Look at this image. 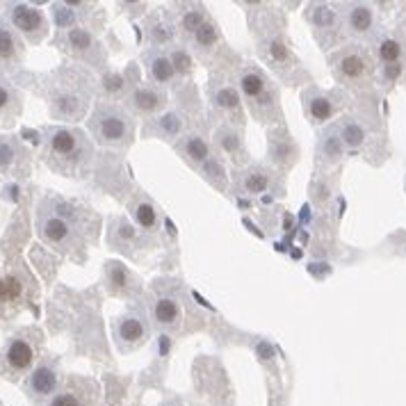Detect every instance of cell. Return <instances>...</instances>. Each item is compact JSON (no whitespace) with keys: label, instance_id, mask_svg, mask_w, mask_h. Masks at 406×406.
<instances>
[{"label":"cell","instance_id":"39","mask_svg":"<svg viewBox=\"0 0 406 406\" xmlns=\"http://www.w3.org/2000/svg\"><path fill=\"white\" fill-rule=\"evenodd\" d=\"M21 292V283L12 276H5V279H0V302H12L16 299Z\"/></svg>","mask_w":406,"mask_h":406},{"label":"cell","instance_id":"24","mask_svg":"<svg viewBox=\"0 0 406 406\" xmlns=\"http://www.w3.org/2000/svg\"><path fill=\"white\" fill-rule=\"evenodd\" d=\"M272 172L263 165H253L249 169H244V172L238 176V192H242V194H249V197H258L263 194V192H267L272 187Z\"/></svg>","mask_w":406,"mask_h":406},{"label":"cell","instance_id":"22","mask_svg":"<svg viewBox=\"0 0 406 406\" xmlns=\"http://www.w3.org/2000/svg\"><path fill=\"white\" fill-rule=\"evenodd\" d=\"M176 151L180 153V158L187 160V163L194 169H201L212 158L210 144L203 140L199 133H190V135L180 137V142H176Z\"/></svg>","mask_w":406,"mask_h":406},{"label":"cell","instance_id":"31","mask_svg":"<svg viewBox=\"0 0 406 406\" xmlns=\"http://www.w3.org/2000/svg\"><path fill=\"white\" fill-rule=\"evenodd\" d=\"M110 244L124 253H131L133 247H140L142 240H140V235H137V231L124 217H114V219H110Z\"/></svg>","mask_w":406,"mask_h":406},{"label":"cell","instance_id":"20","mask_svg":"<svg viewBox=\"0 0 406 406\" xmlns=\"http://www.w3.org/2000/svg\"><path fill=\"white\" fill-rule=\"evenodd\" d=\"M23 55L26 48L21 35L5 18H0V67H16Z\"/></svg>","mask_w":406,"mask_h":406},{"label":"cell","instance_id":"12","mask_svg":"<svg viewBox=\"0 0 406 406\" xmlns=\"http://www.w3.org/2000/svg\"><path fill=\"white\" fill-rule=\"evenodd\" d=\"M308 23L313 26V32L322 48H329L338 44L340 35H343V21H340V9L338 5L329 3H313L306 9Z\"/></svg>","mask_w":406,"mask_h":406},{"label":"cell","instance_id":"9","mask_svg":"<svg viewBox=\"0 0 406 406\" xmlns=\"http://www.w3.org/2000/svg\"><path fill=\"white\" fill-rule=\"evenodd\" d=\"M148 334H151V324L140 308H131V311L121 313L112 324L114 345L121 354L140 349L148 340Z\"/></svg>","mask_w":406,"mask_h":406},{"label":"cell","instance_id":"14","mask_svg":"<svg viewBox=\"0 0 406 406\" xmlns=\"http://www.w3.org/2000/svg\"><path fill=\"white\" fill-rule=\"evenodd\" d=\"M151 319L160 331H176L183 324V306L172 287L160 285L151 297Z\"/></svg>","mask_w":406,"mask_h":406},{"label":"cell","instance_id":"35","mask_svg":"<svg viewBox=\"0 0 406 406\" xmlns=\"http://www.w3.org/2000/svg\"><path fill=\"white\" fill-rule=\"evenodd\" d=\"M190 41H192V48H194L199 55H208V53H212V50L217 48L219 30H217V26L208 18L206 23H203V26L194 32V35L190 37Z\"/></svg>","mask_w":406,"mask_h":406},{"label":"cell","instance_id":"8","mask_svg":"<svg viewBox=\"0 0 406 406\" xmlns=\"http://www.w3.org/2000/svg\"><path fill=\"white\" fill-rule=\"evenodd\" d=\"M343 32L358 41H375L379 35V18L377 9L370 3H343L338 5Z\"/></svg>","mask_w":406,"mask_h":406},{"label":"cell","instance_id":"1","mask_svg":"<svg viewBox=\"0 0 406 406\" xmlns=\"http://www.w3.org/2000/svg\"><path fill=\"white\" fill-rule=\"evenodd\" d=\"M96 215L89 208L62 197L48 194L39 201L37 208V233L48 247L60 253L76 256L96 240Z\"/></svg>","mask_w":406,"mask_h":406},{"label":"cell","instance_id":"19","mask_svg":"<svg viewBox=\"0 0 406 406\" xmlns=\"http://www.w3.org/2000/svg\"><path fill=\"white\" fill-rule=\"evenodd\" d=\"M105 281H108V287L112 295H137L140 292V279L126 270V265H121L119 260H108L105 263Z\"/></svg>","mask_w":406,"mask_h":406},{"label":"cell","instance_id":"3","mask_svg":"<svg viewBox=\"0 0 406 406\" xmlns=\"http://www.w3.org/2000/svg\"><path fill=\"white\" fill-rule=\"evenodd\" d=\"M92 101L89 80L76 71H62L48 82L50 112L57 119L78 121L84 116Z\"/></svg>","mask_w":406,"mask_h":406},{"label":"cell","instance_id":"28","mask_svg":"<svg viewBox=\"0 0 406 406\" xmlns=\"http://www.w3.org/2000/svg\"><path fill=\"white\" fill-rule=\"evenodd\" d=\"M131 215H133L137 226L146 233H155L160 226V210H158L155 203L144 194L135 197L131 201Z\"/></svg>","mask_w":406,"mask_h":406},{"label":"cell","instance_id":"41","mask_svg":"<svg viewBox=\"0 0 406 406\" xmlns=\"http://www.w3.org/2000/svg\"><path fill=\"white\" fill-rule=\"evenodd\" d=\"M402 73H404V64H386V67H381L379 69V78L383 84H393V82H397L402 78Z\"/></svg>","mask_w":406,"mask_h":406},{"label":"cell","instance_id":"13","mask_svg":"<svg viewBox=\"0 0 406 406\" xmlns=\"http://www.w3.org/2000/svg\"><path fill=\"white\" fill-rule=\"evenodd\" d=\"M302 105H304V114L308 116V121L313 126H322L343 110L345 99L338 92H324L315 87V84H311V87H306L302 94Z\"/></svg>","mask_w":406,"mask_h":406},{"label":"cell","instance_id":"33","mask_svg":"<svg viewBox=\"0 0 406 406\" xmlns=\"http://www.w3.org/2000/svg\"><path fill=\"white\" fill-rule=\"evenodd\" d=\"M21 112V94L7 78L0 76V124H14Z\"/></svg>","mask_w":406,"mask_h":406},{"label":"cell","instance_id":"29","mask_svg":"<svg viewBox=\"0 0 406 406\" xmlns=\"http://www.w3.org/2000/svg\"><path fill=\"white\" fill-rule=\"evenodd\" d=\"M336 131H338L340 142H343V146H345V151H347V148L354 151V148L366 146L368 137H370L366 124H363L358 116H345L343 121L336 124Z\"/></svg>","mask_w":406,"mask_h":406},{"label":"cell","instance_id":"36","mask_svg":"<svg viewBox=\"0 0 406 406\" xmlns=\"http://www.w3.org/2000/svg\"><path fill=\"white\" fill-rule=\"evenodd\" d=\"M64 44L69 46L71 53H76V55H84V53L96 48V39L89 30L76 26V28L67 30V35H64Z\"/></svg>","mask_w":406,"mask_h":406},{"label":"cell","instance_id":"4","mask_svg":"<svg viewBox=\"0 0 406 406\" xmlns=\"http://www.w3.org/2000/svg\"><path fill=\"white\" fill-rule=\"evenodd\" d=\"M87 124L96 144L105 148H128L135 140V116L116 103H99Z\"/></svg>","mask_w":406,"mask_h":406},{"label":"cell","instance_id":"32","mask_svg":"<svg viewBox=\"0 0 406 406\" xmlns=\"http://www.w3.org/2000/svg\"><path fill=\"white\" fill-rule=\"evenodd\" d=\"M345 153V146L340 142L336 126L327 128V131L319 135L317 142V163L319 165H336L340 158Z\"/></svg>","mask_w":406,"mask_h":406},{"label":"cell","instance_id":"27","mask_svg":"<svg viewBox=\"0 0 406 406\" xmlns=\"http://www.w3.org/2000/svg\"><path fill=\"white\" fill-rule=\"evenodd\" d=\"M183 128H185L183 116L176 112H167V114L155 116L151 124H146V137L153 135V137H160V140L174 142L176 137H183Z\"/></svg>","mask_w":406,"mask_h":406},{"label":"cell","instance_id":"15","mask_svg":"<svg viewBox=\"0 0 406 406\" xmlns=\"http://www.w3.org/2000/svg\"><path fill=\"white\" fill-rule=\"evenodd\" d=\"M62 375L60 368L53 361H41L37 368H32L30 377L26 381V393L32 402L44 404L55 395L62 386Z\"/></svg>","mask_w":406,"mask_h":406},{"label":"cell","instance_id":"5","mask_svg":"<svg viewBox=\"0 0 406 406\" xmlns=\"http://www.w3.org/2000/svg\"><path fill=\"white\" fill-rule=\"evenodd\" d=\"M238 84L244 96V101L249 103L253 116L263 124L276 121L281 116L279 108V89H274L272 80L267 78V73L253 64H247L238 73Z\"/></svg>","mask_w":406,"mask_h":406},{"label":"cell","instance_id":"34","mask_svg":"<svg viewBox=\"0 0 406 406\" xmlns=\"http://www.w3.org/2000/svg\"><path fill=\"white\" fill-rule=\"evenodd\" d=\"M297 146L290 142V135L287 133H281L276 135L272 133L270 135V158L272 163L281 165V167H290L292 163H297Z\"/></svg>","mask_w":406,"mask_h":406},{"label":"cell","instance_id":"21","mask_svg":"<svg viewBox=\"0 0 406 406\" xmlns=\"http://www.w3.org/2000/svg\"><path fill=\"white\" fill-rule=\"evenodd\" d=\"M375 57L381 67L386 64H404L406 60V39L402 35H390V32H379L375 39Z\"/></svg>","mask_w":406,"mask_h":406},{"label":"cell","instance_id":"17","mask_svg":"<svg viewBox=\"0 0 406 406\" xmlns=\"http://www.w3.org/2000/svg\"><path fill=\"white\" fill-rule=\"evenodd\" d=\"M142 62H144L146 76H148V80H151L153 87L167 89V87H174V84H176L178 73H176V69H174L172 57H169L165 50L148 48L144 55H142Z\"/></svg>","mask_w":406,"mask_h":406},{"label":"cell","instance_id":"23","mask_svg":"<svg viewBox=\"0 0 406 406\" xmlns=\"http://www.w3.org/2000/svg\"><path fill=\"white\" fill-rule=\"evenodd\" d=\"M210 101H212V108L217 112L226 114L231 121L242 126V101H240V92L235 87H229V84H217L212 87L210 92Z\"/></svg>","mask_w":406,"mask_h":406},{"label":"cell","instance_id":"26","mask_svg":"<svg viewBox=\"0 0 406 406\" xmlns=\"http://www.w3.org/2000/svg\"><path fill=\"white\" fill-rule=\"evenodd\" d=\"M215 144H217V148L224 155L235 160V163H244V160H247V148H244L242 135L235 131V126H221V128H217Z\"/></svg>","mask_w":406,"mask_h":406},{"label":"cell","instance_id":"42","mask_svg":"<svg viewBox=\"0 0 406 406\" xmlns=\"http://www.w3.org/2000/svg\"><path fill=\"white\" fill-rule=\"evenodd\" d=\"M163 406H180V402H167V404H163Z\"/></svg>","mask_w":406,"mask_h":406},{"label":"cell","instance_id":"37","mask_svg":"<svg viewBox=\"0 0 406 406\" xmlns=\"http://www.w3.org/2000/svg\"><path fill=\"white\" fill-rule=\"evenodd\" d=\"M199 172H201L203 178H208L215 187H224V185H226V176H224V165L219 163L215 155H212L208 163L199 169Z\"/></svg>","mask_w":406,"mask_h":406},{"label":"cell","instance_id":"18","mask_svg":"<svg viewBox=\"0 0 406 406\" xmlns=\"http://www.w3.org/2000/svg\"><path fill=\"white\" fill-rule=\"evenodd\" d=\"M28 153L16 137L0 135V176H18L26 169Z\"/></svg>","mask_w":406,"mask_h":406},{"label":"cell","instance_id":"6","mask_svg":"<svg viewBox=\"0 0 406 406\" xmlns=\"http://www.w3.org/2000/svg\"><path fill=\"white\" fill-rule=\"evenodd\" d=\"M329 64H331V71H334L336 80L351 89L368 87L372 78L377 76V69H375V64H372L370 53L356 44L338 48L334 55H331Z\"/></svg>","mask_w":406,"mask_h":406},{"label":"cell","instance_id":"16","mask_svg":"<svg viewBox=\"0 0 406 406\" xmlns=\"http://www.w3.org/2000/svg\"><path fill=\"white\" fill-rule=\"evenodd\" d=\"M126 108L128 112L153 116L167 108V94L163 89L153 87V84H135L126 92Z\"/></svg>","mask_w":406,"mask_h":406},{"label":"cell","instance_id":"25","mask_svg":"<svg viewBox=\"0 0 406 406\" xmlns=\"http://www.w3.org/2000/svg\"><path fill=\"white\" fill-rule=\"evenodd\" d=\"M206 21H208V14H206V7L203 5H185L172 14V26L185 37L194 35Z\"/></svg>","mask_w":406,"mask_h":406},{"label":"cell","instance_id":"30","mask_svg":"<svg viewBox=\"0 0 406 406\" xmlns=\"http://www.w3.org/2000/svg\"><path fill=\"white\" fill-rule=\"evenodd\" d=\"M263 57L270 62V67L279 73H285V67H292V53L287 48V41L281 35H272L270 39L263 41Z\"/></svg>","mask_w":406,"mask_h":406},{"label":"cell","instance_id":"7","mask_svg":"<svg viewBox=\"0 0 406 406\" xmlns=\"http://www.w3.org/2000/svg\"><path fill=\"white\" fill-rule=\"evenodd\" d=\"M37 358V340L30 334H16L0 349V372L7 379H18L32 370Z\"/></svg>","mask_w":406,"mask_h":406},{"label":"cell","instance_id":"10","mask_svg":"<svg viewBox=\"0 0 406 406\" xmlns=\"http://www.w3.org/2000/svg\"><path fill=\"white\" fill-rule=\"evenodd\" d=\"M7 23L12 26L18 35H23L30 44H39L48 35V21L41 9L28 3H7L5 5Z\"/></svg>","mask_w":406,"mask_h":406},{"label":"cell","instance_id":"40","mask_svg":"<svg viewBox=\"0 0 406 406\" xmlns=\"http://www.w3.org/2000/svg\"><path fill=\"white\" fill-rule=\"evenodd\" d=\"M169 57H172L174 69H176V73H180V76H185V73L192 71V60H190L187 53H183L180 48H174L172 55H169Z\"/></svg>","mask_w":406,"mask_h":406},{"label":"cell","instance_id":"11","mask_svg":"<svg viewBox=\"0 0 406 406\" xmlns=\"http://www.w3.org/2000/svg\"><path fill=\"white\" fill-rule=\"evenodd\" d=\"M41 406H101V388L94 379L69 377Z\"/></svg>","mask_w":406,"mask_h":406},{"label":"cell","instance_id":"2","mask_svg":"<svg viewBox=\"0 0 406 406\" xmlns=\"http://www.w3.org/2000/svg\"><path fill=\"white\" fill-rule=\"evenodd\" d=\"M46 155L50 169L64 176H84L92 165L94 148L82 131L69 126H48L44 131Z\"/></svg>","mask_w":406,"mask_h":406},{"label":"cell","instance_id":"38","mask_svg":"<svg viewBox=\"0 0 406 406\" xmlns=\"http://www.w3.org/2000/svg\"><path fill=\"white\" fill-rule=\"evenodd\" d=\"M148 35H151L153 44L165 46V44H174V26L172 23H153L148 28Z\"/></svg>","mask_w":406,"mask_h":406}]
</instances>
